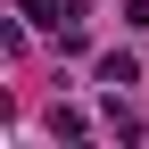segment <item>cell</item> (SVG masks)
I'll list each match as a JSON object with an SVG mask.
<instances>
[{"label": "cell", "mask_w": 149, "mask_h": 149, "mask_svg": "<svg viewBox=\"0 0 149 149\" xmlns=\"http://www.w3.org/2000/svg\"><path fill=\"white\" fill-rule=\"evenodd\" d=\"M25 17H33V25H74V17H83V0H25Z\"/></svg>", "instance_id": "cell-1"}, {"label": "cell", "mask_w": 149, "mask_h": 149, "mask_svg": "<svg viewBox=\"0 0 149 149\" xmlns=\"http://www.w3.org/2000/svg\"><path fill=\"white\" fill-rule=\"evenodd\" d=\"M100 83H141V66L124 58V50H108V58H100Z\"/></svg>", "instance_id": "cell-2"}, {"label": "cell", "mask_w": 149, "mask_h": 149, "mask_svg": "<svg viewBox=\"0 0 149 149\" xmlns=\"http://www.w3.org/2000/svg\"><path fill=\"white\" fill-rule=\"evenodd\" d=\"M124 25H133V33H149V0H124Z\"/></svg>", "instance_id": "cell-3"}]
</instances>
